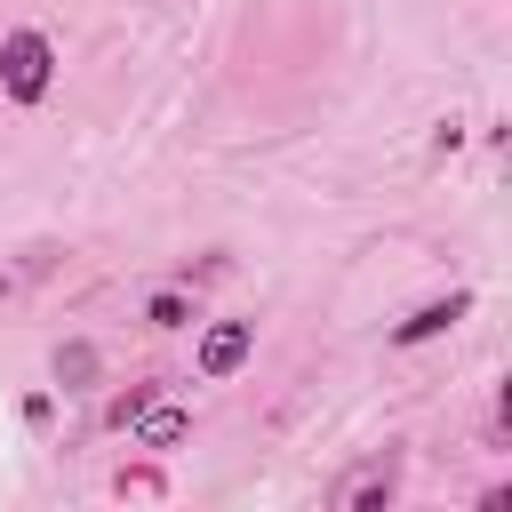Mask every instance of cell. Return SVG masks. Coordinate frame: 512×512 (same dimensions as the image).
I'll return each instance as SVG.
<instances>
[{"label": "cell", "mask_w": 512, "mask_h": 512, "mask_svg": "<svg viewBox=\"0 0 512 512\" xmlns=\"http://www.w3.org/2000/svg\"><path fill=\"white\" fill-rule=\"evenodd\" d=\"M464 304H472V296H448V304H424L416 320H400V344H424V336H440L448 320H464Z\"/></svg>", "instance_id": "4"}, {"label": "cell", "mask_w": 512, "mask_h": 512, "mask_svg": "<svg viewBox=\"0 0 512 512\" xmlns=\"http://www.w3.org/2000/svg\"><path fill=\"white\" fill-rule=\"evenodd\" d=\"M0 80H8L16 104H32V96L48 88V40H40V32H8V48H0Z\"/></svg>", "instance_id": "1"}, {"label": "cell", "mask_w": 512, "mask_h": 512, "mask_svg": "<svg viewBox=\"0 0 512 512\" xmlns=\"http://www.w3.org/2000/svg\"><path fill=\"white\" fill-rule=\"evenodd\" d=\"M136 432H144V448H176V440L192 432V416H184V408H152V400H144V408H136Z\"/></svg>", "instance_id": "3"}, {"label": "cell", "mask_w": 512, "mask_h": 512, "mask_svg": "<svg viewBox=\"0 0 512 512\" xmlns=\"http://www.w3.org/2000/svg\"><path fill=\"white\" fill-rule=\"evenodd\" d=\"M240 360H248V320H216V328L200 336V368H208V376H232Z\"/></svg>", "instance_id": "2"}, {"label": "cell", "mask_w": 512, "mask_h": 512, "mask_svg": "<svg viewBox=\"0 0 512 512\" xmlns=\"http://www.w3.org/2000/svg\"><path fill=\"white\" fill-rule=\"evenodd\" d=\"M152 328H184V296H152Z\"/></svg>", "instance_id": "5"}]
</instances>
